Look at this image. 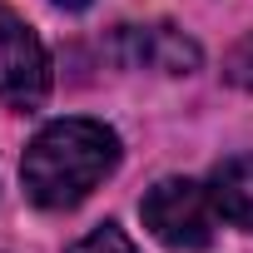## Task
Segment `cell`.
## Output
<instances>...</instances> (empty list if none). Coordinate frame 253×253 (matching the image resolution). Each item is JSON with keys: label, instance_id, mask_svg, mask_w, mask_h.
<instances>
[{"label": "cell", "instance_id": "1", "mask_svg": "<svg viewBox=\"0 0 253 253\" xmlns=\"http://www.w3.org/2000/svg\"><path fill=\"white\" fill-rule=\"evenodd\" d=\"M119 164V139L99 119H55L30 139L20 159L25 194L40 209H75Z\"/></svg>", "mask_w": 253, "mask_h": 253}, {"label": "cell", "instance_id": "2", "mask_svg": "<svg viewBox=\"0 0 253 253\" xmlns=\"http://www.w3.org/2000/svg\"><path fill=\"white\" fill-rule=\"evenodd\" d=\"M139 213H144L149 233L179 253H199L213 243V213L218 209H213L209 189H199L194 179H159L144 194Z\"/></svg>", "mask_w": 253, "mask_h": 253}, {"label": "cell", "instance_id": "3", "mask_svg": "<svg viewBox=\"0 0 253 253\" xmlns=\"http://www.w3.org/2000/svg\"><path fill=\"white\" fill-rule=\"evenodd\" d=\"M50 94V55L40 35L0 5V99L10 109H35Z\"/></svg>", "mask_w": 253, "mask_h": 253}, {"label": "cell", "instance_id": "4", "mask_svg": "<svg viewBox=\"0 0 253 253\" xmlns=\"http://www.w3.org/2000/svg\"><path fill=\"white\" fill-rule=\"evenodd\" d=\"M114 55L124 65H134V70H159V75H189V70H199V45L184 30L164 25V20H154V25H119Z\"/></svg>", "mask_w": 253, "mask_h": 253}, {"label": "cell", "instance_id": "5", "mask_svg": "<svg viewBox=\"0 0 253 253\" xmlns=\"http://www.w3.org/2000/svg\"><path fill=\"white\" fill-rule=\"evenodd\" d=\"M209 199L218 209V218H228L233 228L253 233V154H233L213 169L209 179Z\"/></svg>", "mask_w": 253, "mask_h": 253}, {"label": "cell", "instance_id": "6", "mask_svg": "<svg viewBox=\"0 0 253 253\" xmlns=\"http://www.w3.org/2000/svg\"><path fill=\"white\" fill-rule=\"evenodd\" d=\"M70 253H139L129 238H124V228H114V223H99L94 233H84Z\"/></svg>", "mask_w": 253, "mask_h": 253}, {"label": "cell", "instance_id": "7", "mask_svg": "<svg viewBox=\"0 0 253 253\" xmlns=\"http://www.w3.org/2000/svg\"><path fill=\"white\" fill-rule=\"evenodd\" d=\"M223 75H228V84H238V89H253V35H243V40L228 50V60H223Z\"/></svg>", "mask_w": 253, "mask_h": 253}, {"label": "cell", "instance_id": "8", "mask_svg": "<svg viewBox=\"0 0 253 253\" xmlns=\"http://www.w3.org/2000/svg\"><path fill=\"white\" fill-rule=\"evenodd\" d=\"M55 5H65V10H80V5H89V0H55Z\"/></svg>", "mask_w": 253, "mask_h": 253}]
</instances>
